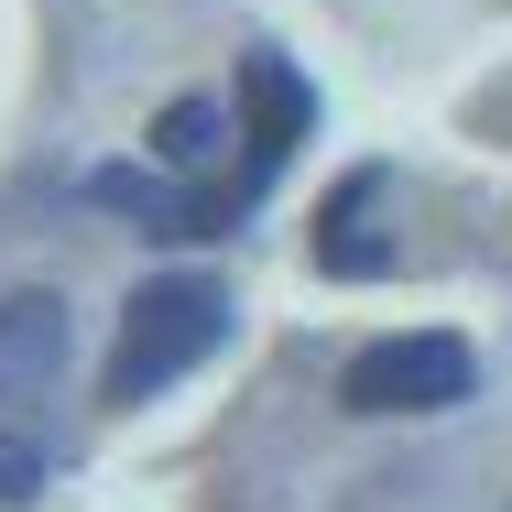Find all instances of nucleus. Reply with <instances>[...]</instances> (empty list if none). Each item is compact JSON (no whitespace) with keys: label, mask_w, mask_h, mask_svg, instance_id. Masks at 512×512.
Listing matches in <instances>:
<instances>
[{"label":"nucleus","mask_w":512,"mask_h":512,"mask_svg":"<svg viewBox=\"0 0 512 512\" xmlns=\"http://www.w3.org/2000/svg\"><path fill=\"white\" fill-rule=\"evenodd\" d=\"M229 338V284L218 273H153L131 306H120V338H109V404H153V393H175L186 371H197L207 349Z\"/></svg>","instance_id":"1"},{"label":"nucleus","mask_w":512,"mask_h":512,"mask_svg":"<svg viewBox=\"0 0 512 512\" xmlns=\"http://www.w3.org/2000/svg\"><path fill=\"white\" fill-rule=\"evenodd\" d=\"M480 393V349L458 327H404V338H371L349 371H338V404L349 414H458Z\"/></svg>","instance_id":"2"},{"label":"nucleus","mask_w":512,"mask_h":512,"mask_svg":"<svg viewBox=\"0 0 512 512\" xmlns=\"http://www.w3.org/2000/svg\"><path fill=\"white\" fill-rule=\"evenodd\" d=\"M306 131H316V88L295 77V55L251 44V55H240V142H251V186H273V175L295 164Z\"/></svg>","instance_id":"3"},{"label":"nucleus","mask_w":512,"mask_h":512,"mask_svg":"<svg viewBox=\"0 0 512 512\" xmlns=\"http://www.w3.org/2000/svg\"><path fill=\"white\" fill-rule=\"evenodd\" d=\"M382 207H393V175H382V164L338 175V197L316 207V273H338V284H371V273H393Z\"/></svg>","instance_id":"4"},{"label":"nucleus","mask_w":512,"mask_h":512,"mask_svg":"<svg viewBox=\"0 0 512 512\" xmlns=\"http://www.w3.org/2000/svg\"><path fill=\"white\" fill-rule=\"evenodd\" d=\"M66 349H77V327H66V295H0V404H33V393H55L66 382Z\"/></svg>","instance_id":"5"},{"label":"nucleus","mask_w":512,"mask_h":512,"mask_svg":"<svg viewBox=\"0 0 512 512\" xmlns=\"http://www.w3.org/2000/svg\"><path fill=\"white\" fill-rule=\"evenodd\" d=\"M88 197L120 207V218H142L153 240H197L207 218H218L207 197H186V186H175V164H164V175H131V164H109V175H88Z\"/></svg>","instance_id":"6"},{"label":"nucleus","mask_w":512,"mask_h":512,"mask_svg":"<svg viewBox=\"0 0 512 512\" xmlns=\"http://www.w3.org/2000/svg\"><path fill=\"white\" fill-rule=\"evenodd\" d=\"M229 131H240V120H229L218 99H164V109H153V164H175V175H207Z\"/></svg>","instance_id":"7"},{"label":"nucleus","mask_w":512,"mask_h":512,"mask_svg":"<svg viewBox=\"0 0 512 512\" xmlns=\"http://www.w3.org/2000/svg\"><path fill=\"white\" fill-rule=\"evenodd\" d=\"M44 480H55V458L33 447V436H0V512H22V502H44Z\"/></svg>","instance_id":"8"}]
</instances>
